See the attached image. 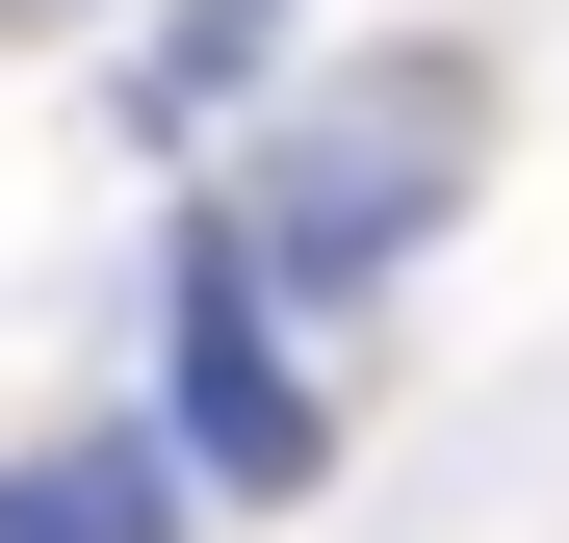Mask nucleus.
I'll use <instances>...</instances> for the list:
<instances>
[{
    "mask_svg": "<svg viewBox=\"0 0 569 543\" xmlns=\"http://www.w3.org/2000/svg\"><path fill=\"white\" fill-rule=\"evenodd\" d=\"M466 130H492L466 52H362V78H311V104H233V233H259V285H284V311H311V285H389V259L466 208Z\"/></svg>",
    "mask_w": 569,
    "mask_h": 543,
    "instance_id": "1",
    "label": "nucleus"
},
{
    "mask_svg": "<svg viewBox=\"0 0 569 543\" xmlns=\"http://www.w3.org/2000/svg\"><path fill=\"white\" fill-rule=\"evenodd\" d=\"M181 466H233V492H311L337 466V414H311V362H284V285H259L233 208L181 233Z\"/></svg>",
    "mask_w": 569,
    "mask_h": 543,
    "instance_id": "2",
    "label": "nucleus"
},
{
    "mask_svg": "<svg viewBox=\"0 0 569 543\" xmlns=\"http://www.w3.org/2000/svg\"><path fill=\"white\" fill-rule=\"evenodd\" d=\"M284 27H311V0H181V27L130 52V130H156V155H181V130H233L259 78H284Z\"/></svg>",
    "mask_w": 569,
    "mask_h": 543,
    "instance_id": "3",
    "label": "nucleus"
},
{
    "mask_svg": "<svg viewBox=\"0 0 569 543\" xmlns=\"http://www.w3.org/2000/svg\"><path fill=\"white\" fill-rule=\"evenodd\" d=\"M0 543H181V466H130V440H52V466H0Z\"/></svg>",
    "mask_w": 569,
    "mask_h": 543,
    "instance_id": "4",
    "label": "nucleus"
},
{
    "mask_svg": "<svg viewBox=\"0 0 569 543\" xmlns=\"http://www.w3.org/2000/svg\"><path fill=\"white\" fill-rule=\"evenodd\" d=\"M0 27H104V0H0Z\"/></svg>",
    "mask_w": 569,
    "mask_h": 543,
    "instance_id": "5",
    "label": "nucleus"
}]
</instances>
